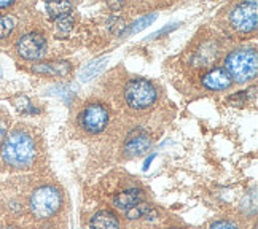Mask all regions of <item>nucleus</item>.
<instances>
[{
  "instance_id": "obj_1",
  "label": "nucleus",
  "mask_w": 258,
  "mask_h": 229,
  "mask_svg": "<svg viewBox=\"0 0 258 229\" xmlns=\"http://www.w3.org/2000/svg\"><path fill=\"white\" fill-rule=\"evenodd\" d=\"M2 159L10 167H29L35 159L34 138L24 131H13L2 145Z\"/></svg>"
},
{
  "instance_id": "obj_2",
  "label": "nucleus",
  "mask_w": 258,
  "mask_h": 229,
  "mask_svg": "<svg viewBox=\"0 0 258 229\" xmlns=\"http://www.w3.org/2000/svg\"><path fill=\"white\" fill-rule=\"evenodd\" d=\"M225 70L237 83L250 82L258 72V59L253 49H236L226 57Z\"/></svg>"
},
{
  "instance_id": "obj_3",
  "label": "nucleus",
  "mask_w": 258,
  "mask_h": 229,
  "mask_svg": "<svg viewBox=\"0 0 258 229\" xmlns=\"http://www.w3.org/2000/svg\"><path fill=\"white\" fill-rule=\"evenodd\" d=\"M124 97L129 107L136 108V110H144L155 104L158 91L152 82L145 78H133L129 80L124 89Z\"/></svg>"
},
{
  "instance_id": "obj_4",
  "label": "nucleus",
  "mask_w": 258,
  "mask_h": 229,
  "mask_svg": "<svg viewBox=\"0 0 258 229\" xmlns=\"http://www.w3.org/2000/svg\"><path fill=\"white\" fill-rule=\"evenodd\" d=\"M61 204V193L54 186H42L31 196V210L40 220L53 216L59 210Z\"/></svg>"
},
{
  "instance_id": "obj_5",
  "label": "nucleus",
  "mask_w": 258,
  "mask_h": 229,
  "mask_svg": "<svg viewBox=\"0 0 258 229\" xmlns=\"http://www.w3.org/2000/svg\"><path fill=\"white\" fill-rule=\"evenodd\" d=\"M108 118H110V113H108L107 107L99 102H93V104L86 105L80 112L78 123H80L82 129H85L86 132L99 134L107 127Z\"/></svg>"
},
{
  "instance_id": "obj_6",
  "label": "nucleus",
  "mask_w": 258,
  "mask_h": 229,
  "mask_svg": "<svg viewBox=\"0 0 258 229\" xmlns=\"http://www.w3.org/2000/svg\"><path fill=\"white\" fill-rule=\"evenodd\" d=\"M231 26L239 32H253L258 23V4L244 2L233 8L230 15Z\"/></svg>"
},
{
  "instance_id": "obj_7",
  "label": "nucleus",
  "mask_w": 258,
  "mask_h": 229,
  "mask_svg": "<svg viewBox=\"0 0 258 229\" xmlns=\"http://www.w3.org/2000/svg\"><path fill=\"white\" fill-rule=\"evenodd\" d=\"M18 54L27 59V61H35V59H42L46 54V40L42 34L38 32H29L23 35L16 43Z\"/></svg>"
},
{
  "instance_id": "obj_8",
  "label": "nucleus",
  "mask_w": 258,
  "mask_h": 229,
  "mask_svg": "<svg viewBox=\"0 0 258 229\" xmlns=\"http://www.w3.org/2000/svg\"><path fill=\"white\" fill-rule=\"evenodd\" d=\"M201 83L209 91H223L233 85V80L223 67H215L203 75Z\"/></svg>"
},
{
  "instance_id": "obj_9",
  "label": "nucleus",
  "mask_w": 258,
  "mask_h": 229,
  "mask_svg": "<svg viewBox=\"0 0 258 229\" xmlns=\"http://www.w3.org/2000/svg\"><path fill=\"white\" fill-rule=\"evenodd\" d=\"M150 146H152V138L144 131H137L127 137V140L124 143V153L129 156H139L147 153Z\"/></svg>"
},
{
  "instance_id": "obj_10",
  "label": "nucleus",
  "mask_w": 258,
  "mask_h": 229,
  "mask_svg": "<svg viewBox=\"0 0 258 229\" xmlns=\"http://www.w3.org/2000/svg\"><path fill=\"white\" fill-rule=\"evenodd\" d=\"M145 199V193L144 190H139V188H131V190H124L121 193H118L113 197V204L121 208V210H129L134 205L144 202Z\"/></svg>"
},
{
  "instance_id": "obj_11",
  "label": "nucleus",
  "mask_w": 258,
  "mask_h": 229,
  "mask_svg": "<svg viewBox=\"0 0 258 229\" xmlns=\"http://www.w3.org/2000/svg\"><path fill=\"white\" fill-rule=\"evenodd\" d=\"M32 70L42 75L51 77H67L72 70V65L66 61H53V62H42L32 67Z\"/></svg>"
},
{
  "instance_id": "obj_12",
  "label": "nucleus",
  "mask_w": 258,
  "mask_h": 229,
  "mask_svg": "<svg viewBox=\"0 0 258 229\" xmlns=\"http://www.w3.org/2000/svg\"><path fill=\"white\" fill-rule=\"evenodd\" d=\"M89 226H91V229H118L120 227V221H118V218L113 213L101 210L93 215Z\"/></svg>"
},
{
  "instance_id": "obj_13",
  "label": "nucleus",
  "mask_w": 258,
  "mask_h": 229,
  "mask_svg": "<svg viewBox=\"0 0 258 229\" xmlns=\"http://www.w3.org/2000/svg\"><path fill=\"white\" fill-rule=\"evenodd\" d=\"M46 12L49 13L53 19H59L69 16L72 12V4L69 2H48L46 4Z\"/></svg>"
},
{
  "instance_id": "obj_14",
  "label": "nucleus",
  "mask_w": 258,
  "mask_h": 229,
  "mask_svg": "<svg viewBox=\"0 0 258 229\" xmlns=\"http://www.w3.org/2000/svg\"><path fill=\"white\" fill-rule=\"evenodd\" d=\"M105 62H107V59L104 57V59H99V61H94L89 65H86L82 70V75H80L82 82H89L91 78H94L105 67Z\"/></svg>"
},
{
  "instance_id": "obj_15",
  "label": "nucleus",
  "mask_w": 258,
  "mask_h": 229,
  "mask_svg": "<svg viewBox=\"0 0 258 229\" xmlns=\"http://www.w3.org/2000/svg\"><path fill=\"white\" fill-rule=\"evenodd\" d=\"M153 210L150 204H145V202H141L134 205L133 208H129V210L126 212V216L129 218V220H139V218H147L148 215H150V212Z\"/></svg>"
},
{
  "instance_id": "obj_16",
  "label": "nucleus",
  "mask_w": 258,
  "mask_h": 229,
  "mask_svg": "<svg viewBox=\"0 0 258 229\" xmlns=\"http://www.w3.org/2000/svg\"><path fill=\"white\" fill-rule=\"evenodd\" d=\"M15 29V19L12 16H0V40L7 38Z\"/></svg>"
},
{
  "instance_id": "obj_17",
  "label": "nucleus",
  "mask_w": 258,
  "mask_h": 229,
  "mask_svg": "<svg viewBox=\"0 0 258 229\" xmlns=\"http://www.w3.org/2000/svg\"><path fill=\"white\" fill-rule=\"evenodd\" d=\"M156 19V15H148V16H144L141 19H137V21L131 26V29L127 31V34H136V32H141L142 29L148 27L153 21Z\"/></svg>"
},
{
  "instance_id": "obj_18",
  "label": "nucleus",
  "mask_w": 258,
  "mask_h": 229,
  "mask_svg": "<svg viewBox=\"0 0 258 229\" xmlns=\"http://www.w3.org/2000/svg\"><path fill=\"white\" fill-rule=\"evenodd\" d=\"M72 27H74V18L72 15H69V16H64V18H59L57 21H56V31L59 34H69L72 31Z\"/></svg>"
},
{
  "instance_id": "obj_19",
  "label": "nucleus",
  "mask_w": 258,
  "mask_h": 229,
  "mask_svg": "<svg viewBox=\"0 0 258 229\" xmlns=\"http://www.w3.org/2000/svg\"><path fill=\"white\" fill-rule=\"evenodd\" d=\"M211 229H239L237 224H234L233 221H228V220H220V221H215L211 224Z\"/></svg>"
},
{
  "instance_id": "obj_20",
  "label": "nucleus",
  "mask_w": 258,
  "mask_h": 229,
  "mask_svg": "<svg viewBox=\"0 0 258 229\" xmlns=\"http://www.w3.org/2000/svg\"><path fill=\"white\" fill-rule=\"evenodd\" d=\"M178 27V24H169V26H166V29H163V31H158L156 34H153L150 38H155V37H160V35H164V34H167V32H171V31H174V29H177Z\"/></svg>"
},
{
  "instance_id": "obj_21",
  "label": "nucleus",
  "mask_w": 258,
  "mask_h": 229,
  "mask_svg": "<svg viewBox=\"0 0 258 229\" xmlns=\"http://www.w3.org/2000/svg\"><path fill=\"white\" fill-rule=\"evenodd\" d=\"M153 159H155V155H150V158H148L147 161L144 163V171H148V167H150V164H152Z\"/></svg>"
},
{
  "instance_id": "obj_22",
  "label": "nucleus",
  "mask_w": 258,
  "mask_h": 229,
  "mask_svg": "<svg viewBox=\"0 0 258 229\" xmlns=\"http://www.w3.org/2000/svg\"><path fill=\"white\" fill-rule=\"evenodd\" d=\"M13 2L12 0H0V8H7V7H12Z\"/></svg>"
},
{
  "instance_id": "obj_23",
  "label": "nucleus",
  "mask_w": 258,
  "mask_h": 229,
  "mask_svg": "<svg viewBox=\"0 0 258 229\" xmlns=\"http://www.w3.org/2000/svg\"><path fill=\"white\" fill-rule=\"evenodd\" d=\"M4 137H5V127H4V124H0V145H2Z\"/></svg>"
},
{
  "instance_id": "obj_24",
  "label": "nucleus",
  "mask_w": 258,
  "mask_h": 229,
  "mask_svg": "<svg viewBox=\"0 0 258 229\" xmlns=\"http://www.w3.org/2000/svg\"><path fill=\"white\" fill-rule=\"evenodd\" d=\"M4 229H16V227H12V226H10V227H4Z\"/></svg>"
},
{
  "instance_id": "obj_25",
  "label": "nucleus",
  "mask_w": 258,
  "mask_h": 229,
  "mask_svg": "<svg viewBox=\"0 0 258 229\" xmlns=\"http://www.w3.org/2000/svg\"><path fill=\"white\" fill-rule=\"evenodd\" d=\"M171 229H180V227H171Z\"/></svg>"
}]
</instances>
